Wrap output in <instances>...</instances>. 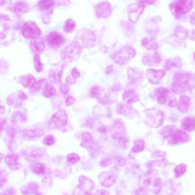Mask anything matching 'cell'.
Masks as SVG:
<instances>
[{
    "label": "cell",
    "mask_w": 195,
    "mask_h": 195,
    "mask_svg": "<svg viewBox=\"0 0 195 195\" xmlns=\"http://www.w3.org/2000/svg\"><path fill=\"white\" fill-rule=\"evenodd\" d=\"M18 97L21 100H26L27 98V96L23 92H21L18 94Z\"/></svg>",
    "instance_id": "obj_30"
},
{
    "label": "cell",
    "mask_w": 195,
    "mask_h": 195,
    "mask_svg": "<svg viewBox=\"0 0 195 195\" xmlns=\"http://www.w3.org/2000/svg\"><path fill=\"white\" fill-rule=\"evenodd\" d=\"M79 184L78 186L77 190L80 191L81 195L82 193L85 194L93 189L95 187L94 183L85 176H81L79 178Z\"/></svg>",
    "instance_id": "obj_5"
},
{
    "label": "cell",
    "mask_w": 195,
    "mask_h": 195,
    "mask_svg": "<svg viewBox=\"0 0 195 195\" xmlns=\"http://www.w3.org/2000/svg\"><path fill=\"white\" fill-rule=\"evenodd\" d=\"M68 122V117L66 112L61 109L53 115L50 124L53 128L58 129L66 126Z\"/></svg>",
    "instance_id": "obj_1"
},
{
    "label": "cell",
    "mask_w": 195,
    "mask_h": 195,
    "mask_svg": "<svg viewBox=\"0 0 195 195\" xmlns=\"http://www.w3.org/2000/svg\"><path fill=\"white\" fill-rule=\"evenodd\" d=\"M81 46L79 43H74L71 45L67 46L61 52V56L64 59L72 61L74 58V54H78L80 52Z\"/></svg>",
    "instance_id": "obj_3"
},
{
    "label": "cell",
    "mask_w": 195,
    "mask_h": 195,
    "mask_svg": "<svg viewBox=\"0 0 195 195\" xmlns=\"http://www.w3.org/2000/svg\"><path fill=\"white\" fill-rule=\"evenodd\" d=\"M66 81L68 83L70 84H74L76 82V79L73 77L69 76L66 79Z\"/></svg>",
    "instance_id": "obj_28"
},
{
    "label": "cell",
    "mask_w": 195,
    "mask_h": 195,
    "mask_svg": "<svg viewBox=\"0 0 195 195\" xmlns=\"http://www.w3.org/2000/svg\"><path fill=\"white\" fill-rule=\"evenodd\" d=\"M116 176L113 172H106L101 173L99 176V181L103 186L110 188L115 183Z\"/></svg>",
    "instance_id": "obj_4"
},
{
    "label": "cell",
    "mask_w": 195,
    "mask_h": 195,
    "mask_svg": "<svg viewBox=\"0 0 195 195\" xmlns=\"http://www.w3.org/2000/svg\"><path fill=\"white\" fill-rule=\"evenodd\" d=\"M18 158V156L16 155L10 154L6 157L5 160L8 165L12 169H18L20 166L19 163L17 162Z\"/></svg>",
    "instance_id": "obj_11"
},
{
    "label": "cell",
    "mask_w": 195,
    "mask_h": 195,
    "mask_svg": "<svg viewBox=\"0 0 195 195\" xmlns=\"http://www.w3.org/2000/svg\"><path fill=\"white\" fill-rule=\"evenodd\" d=\"M75 99L72 97H69L66 99L65 101V103L67 106H71L74 103Z\"/></svg>",
    "instance_id": "obj_26"
},
{
    "label": "cell",
    "mask_w": 195,
    "mask_h": 195,
    "mask_svg": "<svg viewBox=\"0 0 195 195\" xmlns=\"http://www.w3.org/2000/svg\"><path fill=\"white\" fill-rule=\"evenodd\" d=\"M95 142L92 135L89 133H84L82 135V146L86 148L88 151L91 149Z\"/></svg>",
    "instance_id": "obj_9"
},
{
    "label": "cell",
    "mask_w": 195,
    "mask_h": 195,
    "mask_svg": "<svg viewBox=\"0 0 195 195\" xmlns=\"http://www.w3.org/2000/svg\"><path fill=\"white\" fill-rule=\"evenodd\" d=\"M106 128H105V126H100V127L98 129L99 131H100V132L101 133H103L105 132V131H106Z\"/></svg>",
    "instance_id": "obj_35"
},
{
    "label": "cell",
    "mask_w": 195,
    "mask_h": 195,
    "mask_svg": "<svg viewBox=\"0 0 195 195\" xmlns=\"http://www.w3.org/2000/svg\"><path fill=\"white\" fill-rule=\"evenodd\" d=\"M155 170L150 169L146 171L144 174L145 176H148L152 175L155 172Z\"/></svg>",
    "instance_id": "obj_31"
},
{
    "label": "cell",
    "mask_w": 195,
    "mask_h": 195,
    "mask_svg": "<svg viewBox=\"0 0 195 195\" xmlns=\"http://www.w3.org/2000/svg\"><path fill=\"white\" fill-rule=\"evenodd\" d=\"M43 155L42 150L39 148H33L29 151L26 154V157L28 160L36 161L41 158Z\"/></svg>",
    "instance_id": "obj_10"
},
{
    "label": "cell",
    "mask_w": 195,
    "mask_h": 195,
    "mask_svg": "<svg viewBox=\"0 0 195 195\" xmlns=\"http://www.w3.org/2000/svg\"><path fill=\"white\" fill-rule=\"evenodd\" d=\"M183 127L184 129L188 130H194V119L190 117H187L183 121Z\"/></svg>",
    "instance_id": "obj_13"
},
{
    "label": "cell",
    "mask_w": 195,
    "mask_h": 195,
    "mask_svg": "<svg viewBox=\"0 0 195 195\" xmlns=\"http://www.w3.org/2000/svg\"><path fill=\"white\" fill-rule=\"evenodd\" d=\"M80 160L79 156L77 154L72 153L68 155L66 157V162L69 165H74Z\"/></svg>",
    "instance_id": "obj_15"
},
{
    "label": "cell",
    "mask_w": 195,
    "mask_h": 195,
    "mask_svg": "<svg viewBox=\"0 0 195 195\" xmlns=\"http://www.w3.org/2000/svg\"><path fill=\"white\" fill-rule=\"evenodd\" d=\"M4 109V107L1 106V105H0V114H1V113H3Z\"/></svg>",
    "instance_id": "obj_36"
},
{
    "label": "cell",
    "mask_w": 195,
    "mask_h": 195,
    "mask_svg": "<svg viewBox=\"0 0 195 195\" xmlns=\"http://www.w3.org/2000/svg\"><path fill=\"white\" fill-rule=\"evenodd\" d=\"M36 195H43L42 194H41L40 193H38L36 194Z\"/></svg>",
    "instance_id": "obj_38"
},
{
    "label": "cell",
    "mask_w": 195,
    "mask_h": 195,
    "mask_svg": "<svg viewBox=\"0 0 195 195\" xmlns=\"http://www.w3.org/2000/svg\"><path fill=\"white\" fill-rule=\"evenodd\" d=\"M45 83V80L42 79L35 83L31 87V89L34 92H38L43 89Z\"/></svg>",
    "instance_id": "obj_20"
},
{
    "label": "cell",
    "mask_w": 195,
    "mask_h": 195,
    "mask_svg": "<svg viewBox=\"0 0 195 195\" xmlns=\"http://www.w3.org/2000/svg\"><path fill=\"white\" fill-rule=\"evenodd\" d=\"M47 41L50 47L58 48L64 44L65 40L62 35L57 32L53 31L47 36Z\"/></svg>",
    "instance_id": "obj_2"
},
{
    "label": "cell",
    "mask_w": 195,
    "mask_h": 195,
    "mask_svg": "<svg viewBox=\"0 0 195 195\" xmlns=\"http://www.w3.org/2000/svg\"><path fill=\"white\" fill-rule=\"evenodd\" d=\"M102 93V91L100 87L95 85L91 88L90 91V96L91 97L98 99L101 97Z\"/></svg>",
    "instance_id": "obj_18"
},
{
    "label": "cell",
    "mask_w": 195,
    "mask_h": 195,
    "mask_svg": "<svg viewBox=\"0 0 195 195\" xmlns=\"http://www.w3.org/2000/svg\"><path fill=\"white\" fill-rule=\"evenodd\" d=\"M100 195H109L108 191L104 189L100 190Z\"/></svg>",
    "instance_id": "obj_34"
},
{
    "label": "cell",
    "mask_w": 195,
    "mask_h": 195,
    "mask_svg": "<svg viewBox=\"0 0 195 195\" xmlns=\"http://www.w3.org/2000/svg\"><path fill=\"white\" fill-rule=\"evenodd\" d=\"M187 166L185 164H181L176 166L174 172L176 178L181 177L186 171Z\"/></svg>",
    "instance_id": "obj_17"
},
{
    "label": "cell",
    "mask_w": 195,
    "mask_h": 195,
    "mask_svg": "<svg viewBox=\"0 0 195 195\" xmlns=\"http://www.w3.org/2000/svg\"><path fill=\"white\" fill-rule=\"evenodd\" d=\"M186 133L181 130L176 131L169 136V142L173 144H177L186 141L188 139Z\"/></svg>",
    "instance_id": "obj_7"
},
{
    "label": "cell",
    "mask_w": 195,
    "mask_h": 195,
    "mask_svg": "<svg viewBox=\"0 0 195 195\" xmlns=\"http://www.w3.org/2000/svg\"><path fill=\"white\" fill-rule=\"evenodd\" d=\"M55 138L52 135L47 136L43 139V142L44 144L47 146H52L55 143Z\"/></svg>",
    "instance_id": "obj_22"
},
{
    "label": "cell",
    "mask_w": 195,
    "mask_h": 195,
    "mask_svg": "<svg viewBox=\"0 0 195 195\" xmlns=\"http://www.w3.org/2000/svg\"><path fill=\"white\" fill-rule=\"evenodd\" d=\"M144 184L146 186H149L151 184V180L150 179H145L143 181Z\"/></svg>",
    "instance_id": "obj_33"
},
{
    "label": "cell",
    "mask_w": 195,
    "mask_h": 195,
    "mask_svg": "<svg viewBox=\"0 0 195 195\" xmlns=\"http://www.w3.org/2000/svg\"><path fill=\"white\" fill-rule=\"evenodd\" d=\"M72 77L74 78L75 79L80 77V72L77 71V70L76 69V68H74V69H72Z\"/></svg>",
    "instance_id": "obj_27"
},
{
    "label": "cell",
    "mask_w": 195,
    "mask_h": 195,
    "mask_svg": "<svg viewBox=\"0 0 195 195\" xmlns=\"http://www.w3.org/2000/svg\"><path fill=\"white\" fill-rule=\"evenodd\" d=\"M45 133L43 129L41 128H36L31 130H24L23 132L24 137L27 140H34L40 137Z\"/></svg>",
    "instance_id": "obj_8"
},
{
    "label": "cell",
    "mask_w": 195,
    "mask_h": 195,
    "mask_svg": "<svg viewBox=\"0 0 195 195\" xmlns=\"http://www.w3.org/2000/svg\"><path fill=\"white\" fill-rule=\"evenodd\" d=\"M32 170L38 174H42L44 173L46 168L43 164L37 163L34 164L31 167Z\"/></svg>",
    "instance_id": "obj_19"
},
{
    "label": "cell",
    "mask_w": 195,
    "mask_h": 195,
    "mask_svg": "<svg viewBox=\"0 0 195 195\" xmlns=\"http://www.w3.org/2000/svg\"><path fill=\"white\" fill-rule=\"evenodd\" d=\"M35 68H36L38 72H40V71H42L43 67V64L41 62L40 58H39L38 55H37L35 56Z\"/></svg>",
    "instance_id": "obj_23"
},
{
    "label": "cell",
    "mask_w": 195,
    "mask_h": 195,
    "mask_svg": "<svg viewBox=\"0 0 195 195\" xmlns=\"http://www.w3.org/2000/svg\"><path fill=\"white\" fill-rule=\"evenodd\" d=\"M146 189L142 188L139 189V194L140 195H147V191Z\"/></svg>",
    "instance_id": "obj_32"
},
{
    "label": "cell",
    "mask_w": 195,
    "mask_h": 195,
    "mask_svg": "<svg viewBox=\"0 0 195 195\" xmlns=\"http://www.w3.org/2000/svg\"><path fill=\"white\" fill-rule=\"evenodd\" d=\"M56 94V90L53 85L50 83L47 84L43 92V95L47 98L53 97Z\"/></svg>",
    "instance_id": "obj_12"
},
{
    "label": "cell",
    "mask_w": 195,
    "mask_h": 195,
    "mask_svg": "<svg viewBox=\"0 0 195 195\" xmlns=\"http://www.w3.org/2000/svg\"><path fill=\"white\" fill-rule=\"evenodd\" d=\"M162 183V180L160 178H158L155 180L154 186L155 187H159L160 186Z\"/></svg>",
    "instance_id": "obj_29"
},
{
    "label": "cell",
    "mask_w": 195,
    "mask_h": 195,
    "mask_svg": "<svg viewBox=\"0 0 195 195\" xmlns=\"http://www.w3.org/2000/svg\"><path fill=\"white\" fill-rule=\"evenodd\" d=\"M55 1H41L40 6L42 9L49 10L52 9V6L55 4Z\"/></svg>",
    "instance_id": "obj_21"
},
{
    "label": "cell",
    "mask_w": 195,
    "mask_h": 195,
    "mask_svg": "<svg viewBox=\"0 0 195 195\" xmlns=\"http://www.w3.org/2000/svg\"><path fill=\"white\" fill-rule=\"evenodd\" d=\"M111 163V159L108 158H105L101 160V165L103 167H107L110 165Z\"/></svg>",
    "instance_id": "obj_24"
},
{
    "label": "cell",
    "mask_w": 195,
    "mask_h": 195,
    "mask_svg": "<svg viewBox=\"0 0 195 195\" xmlns=\"http://www.w3.org/2000/svg\"><path fill=\"white\" fill-rule=\"evenodd\" d=\"M60 90L61 92L63 94H66L69 91V86H68L66 84H64L61 86Z\"/></svg>",
    "instance_id": "obj_25"
},
{
    "label": "cell",
    "mask_w": 195,
    "mask_h": 195,
    "mask_svg": "<svg viewBox=\"0 0 195 195\" xmlns=\"http://www.w3.org/2000/svg\"><path fill=\"white\" fill-rule=\"evenodd\" d=\"M76 26V22L72 19H68L66 21L63 30L65 32L71 33L74 30Z\"/></svg>",
    "instance_id": "obj_14"
},
{
    "label": "cell",
    "mask_w": 195,
    "mask_h": 195,
    "mask_svg": "<svg viewBox=\"0 0 195 195\" xmlns=\"http://www.w3.org/2000/svg\"><path fill=\"white\" fill-rule=\"evenodd\" d=\"M45 46L44 42L42 39H38L34 43V48L38 53H41L43 52Z\"/></svg>",
    "instance_id": "obj_16"
},
{
    "label": "cell",
    "mask_w": 195,
    "mask_h": 195,
    "mask_svg": "<svg viewBox=\"0 0 195 195\" xmlns=\"http://www.w3.org/2000/svg\"><path fill=\"white\" fill-rule=\"evenodd\" d=\"M23 31L27 37L31 39H35L39 37L41 34L40 29L35 24L29 22L24 27Z\"/></svg>",
    "instance_id": "obj_6"
},
{
    "label": "cell",
    "mask_w": 195,
    "mask_h": 195,
    "mask_svg": "<svg viewBox=\"0 0 195 195\" xmlns=\"http://www.w3.org/2000/svg\"><path fill=\"white\" fill-rule=\"evenodd\" d=\"M85 195H93L91 194L89 192H88V193H86V194H85Z\"/></svg>",
    "instance_id": "obj_37"
}]
</instances>
